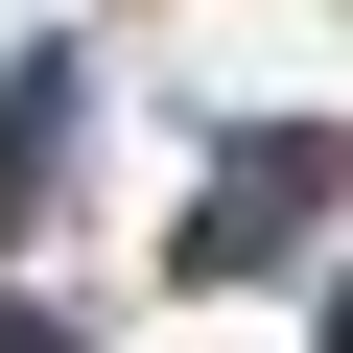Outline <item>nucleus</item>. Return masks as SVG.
<instances>
[{"mask_svg":"<svg viewBox=\"0 0 353 353\" xmlns=\"http://www.w3.org/2000/svg\"><path fill=\"white\" fill-rule=\"evenodd\" d=\"M330 353H353V306H330Z\"/></svg>","mask_w":353,"mask_h":353,"instance_id":"nucleus-1","label":"nucleus"}]
</instances>
